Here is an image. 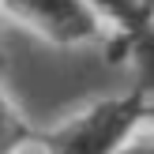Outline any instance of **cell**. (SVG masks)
<instances>
[{
  "mask_svg": "<svg viewBox=\"0 0 154 154\" xmlns=\"http://www.w3.org/2000/svg\"><path fill=\"white\" fill-rule=\"evenodd\" d=\"M0 8L57 45L94 42L102 34V15L87 0H0Z\"/></svg>",
  "mask_w": 154,
  "mask_h": 154,
  "instance_id": "2",
  "label": "cell"
},
{
  "mask_svg": "<svg viewBox=\"0 0 154 154\" xmlns=\"http://www.w3.org/2000/svg\"><path fill=\"white\" fill-rule=\"evenodd\" d=\"M26 139H30L26 120L15 113V105L8 102V94L0 90V154H15Z\"/></svg>",
  "mask_w": 154,
  "mask_h": 154,
  "instance_id": "5",
  "label": "cell"
},
{
  "mask_svg": "<svg viewBox=\"0 0 154 154\" xmlns=\"http://www.w3.org/2000/svg\"><path fill=\"white\" fill-rule=\"evenodd\" d=\"M150 109V98L143 90H128L120 98L98 102L83 117H75L68 128H60L49 139V154H117L128 143L143 117Z\"/></svg>",
  "mask_w": 154,
  "mask_h": 154,
  "instance_id": "1",
  "label": "cell"
},
{
  "mask_svg": "<svg viewBox=\"0 0 154 154\" xmlns=\"http://www.w3.org/2000/svg\"><path fill=\"white\" fill-rule=\"evenodd\" d=\"M143 8H147V15L154 19V0H143Z\"/></svg>",
  "mask_w": 154,
  "mask_h": 154,
  "instance_id": "7",
  "label": "cell"
},
{
  "mask_svg": "<svg viewBox=\"0 0 154 154\" xmlns=\"http://www.w3.org/2000/svg\"><path fill=\"white\" fill-rule=\"evenodd\" d=\"M90 8H94L102 19L117 23L120 30H132V26H143V23H150L147 8H143V0H87Z\"/></svg>",
  "mask_w": 154,
  "mask_h": 154,
  "instance_id": "4",
  "label": "cell"
},
{
  "mask_svg": "<svg viewBox=\"0 0 154 154\" xmlns=\"http://www.w3.org/2000/svg\"><path fill=\"white\" fill-rule=\"evenodd\" d=\"M117 53H124L128 64L135 72V90H143L147 98H154V19L143 26L120 30Z\"/></svg>",
  "mask_w": 154,
  "mask_h": 154,
  "instance_id": "3",
  "label": "cell"
},
{
  "mask_svg": "<svg viewBox=\"0 0 154 154\" xmlns=\"http://www.w3.org/2000/svg\"><path fill=\"white\" fill-rule=\"evenodd\" d=\"M117 154H154V139H150V143H135V147H128V143H124Z\"/></svg>",
  "mask_w": 154,
  "mask_h": 154,
  "instance_id": "6",
  "label": "cell"
}]
</instances>
